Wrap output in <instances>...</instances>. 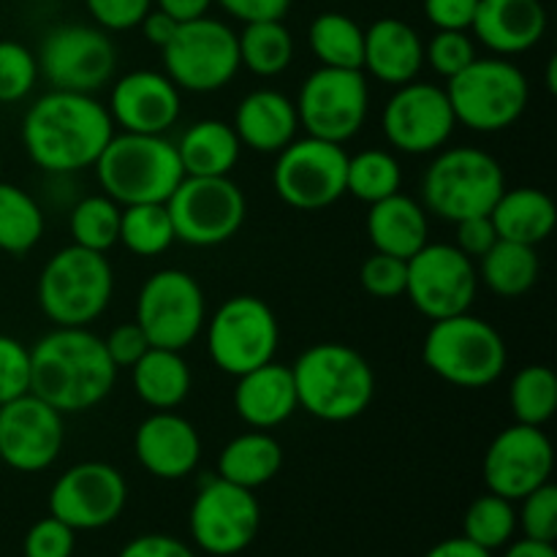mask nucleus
I'll return each mask as SVG.
<instances>
[{"instance_id":"1","label":"nucleus","mask_w":557,"mask_h":557,"mask_svg":"<svg viewBox=\"0 0 557 557\" xmlns=\"http://www.w3.org/2000/svg\"><path fill=\"white\" fill-rule=\"evenodd\" d=\"M112 136L109 109L90 92L52 90L38 98L22 120V147L49 174L92 169Z\"/></svg>"},{"instance_id":"2","label":"nucleus","mask_w":557,"mask_h":557,"mask_svg":"<svg viewBox=\"0 0 557 557\" xmlns=\"http://www.w3.org/2000/svg\"><path fill=\"white\" fill-rule=\"evenodd\" d=\"M120 370L87 326H54L30 348V392L65 413H85L114 389Z\"/></svg>"},{"instance_id":"3","label":"nucleus","mask_w":557,"mask_h":557,"mask_svg":"<svg viewBox=\"0 0 557 557\" xmlns=\"http://www.w3.org/2000/svg\"><path fill=\"white\" fill-rule=\"evenodd\" d=\"M297 406L321 422L341 424L362 417L375 397L368 359L346 343H315L292 364Z\"/></svg>"},{"instance_id":"4","label":"nucleus","mask_w":557,"mask_h":557,"mask_svg":"<svg viewBox=\"0 0 557 557\" xmlns=\"http://www.w3.org/2000/svg\"><path fill=\"white\" fill-rule=\"evenodd\" d=\"M92 169L103 194L120 207L166 205L185 177L174 141L128 131L109 139Z\"/></svg>"},{"instance_id":"5","label":"nucleus","mask_w":557,"mask_h":557,"mask_svg":"<svg viewBox=\"0 0 557 557\" xmlns=\"http://www.w3.org/2000/svg\"><path fill=\"white\" fill-rule=\"evenodd\" d=\"M114 294V272L107 253L71 243L44 264L36 299L54 326H90L107 313Z\"/></svg>"},{"instance_id":"6","label":"nucleus","mask_w":557,"mask_h":557,"mask_svg":"<svg viewBox=\"0 0 557 557\" xmlns=\"http://www.w3.org/2000/svg\"><path fill=\"white\" fill-rule=\"evenodd\" d=\"M422 359L441 381L457 389H484L504 375L509 351L493 324L468 313L433 321Z\"/></svg>"},{"instance_id":"7","label":"nucleus","mask_w":557,"mask_h":557,"mask_svg":"<svg viewBox=\"0 0 557 557\" xmlns=\"http://www.w3.org/2000/svg\"><path fill=\"white\" fill-rule=\"evenodd\" d=\"M506 188V174L498 158L479 147H446L438 150L422 177V207L444 221L490 215Z\"/></svg>"},{"instance_id":"8","label":"nucleus","mask_w":557,"mask_h":557,"mask_svg":"<svg viewBox=\"0 0 557 557\" xmlns=\"http://www.w3.org/2000/svg\"><path fill=\"white\" fill-rule=\"evenodd\" d=\"M457 125L476 134H498L522 117L531 98L528 76L509 58H476L466 71L446 82Z\"/></svg>"},{"instance_id":"9","label":"nucleus","mask_w":557,"mask_h":557,"mask_svg":"<svg viewBox=\"0 0 557 557\" xmlns=\"http://www.w3.org/2000/svg\"><path fill=\"white\" fill-rule=\"evenodd\" d=\"M205 326L212 364L234 379L272 362L281 346L275 310L250 294L226 299Z\"/></svg>"},{"instance_id":"10","label":"nucleus","mask_w":557,"mask_h":557,"mask_svg":"<svg viewBox=\"0 0 557 557\" xmlns=\"http://www.w3.org/2000/svg\"><path fill=\"white\" fill-rule=\"evenodd\" d=\"M299 128L315 139L346 145L368 123L370 87L359 69L319 65L297 92Z\"/></svg>"},{"instance_id":"11","label":"nucleus","mask_w":557,"mask_h":557,"mask_svg":"<svg viewBox=\"0 0 557 557\" xmlns=\"http://www.w3.org/2000/svg\"><path fill=\"white\" fill-rule=\"evenodd\" d=\"M163 74L188 92H215L239 71L237 33L215 16L180 22L172 41L161 49Z\"/></svg>"},{"instance_id":"12","label":"nucleus","mask_w":557,"mask_h":557,"mask_svg":"<svg viewBox=\"0 0 557 557\" xmlns=\"http://www.w3.org/2000/svg\"><path fill=\"white\" fill-rule=\"evenodd\" d=\"M136 324L150 346L185 351L207 324L205 288L185 270H158L141 283Z\"/></svg>"},{"instance_id":"13","label":"nucleus","mask_w":557,"mask_h":557,"mask_svg":"<svg viewBox=\"0 0 557 557\" xmlns=\"http://www.w3.org/2000/svg\"><path fill=\"white\" fill-rule=\"evenodd\" d=\"M174 237L194 248H215L243 228L248 201L232 177H183L166 199Z\"/></svg>"},{"instance_id":"14","label":"nucleus","mask_w":557,"mask_h":557,"mask_svg":"<svg viewBox=\"0 0 557 557\" xmlns=\"http://www.w3.org/2000/svg\"><path fill=\"white\" fill-rule=\"evenodd\" d=\"M348 152L343 145L297 136L277 152L272 185L283 205L299 212H319L346 196Z\"/></svg>"},{"instance_id":"15","label":"nucleus","mask_w":557,"mask_h":557,"mask_svg":"<svg viewBox=\"0 0 557 557\" xmlns=\"http://www.w3.org/2000/svg\"><path fill=\"white\" fill-rule=\"evenodd\" d=\"M38 74L52 90L96 92L109 85L117 69V49L107 30L92 25H60L44 36Z\"/></svg>"},{"instance_id":"16","label":"nucleus","mask_w":557,"mask_h":557,"mask_svg":"<svg viewBox=\"0 0 557 557\" xmlns=\"http://www.w3.org/2000/svg\"><path fill=\"white\" fill-rule=\"evenodd\" d=\"M190 539L215 557H232L256 542L261 528V506L253 490L237 487L215 476L196 493L188 511Z\"/></svg>"},{"instance_id":"17","label":"nucleus","mask_w":557,"mask_h":557,"mask_svg":"<svg viewBox=\"0 0 557 557\" xmlns=\"http://www.w3.org/2000/svg\"><path fill=\"white\" fill-rule=\"evenodd\" d=\"M406 297L430 321L468 313L479 292V272L457 245L428 243L406 261Z\"/></svg>"},{"instance_id":"18","label":"nucleus","mask_w":557,"mask_h":557,"mask_svg":"<svg viewBox=\"0 0 557 557\" xmlns=\"http://www.w3.org/2000/svg\"><path fill=\"white\" fill-rule=\"evenodd\" d=\"M386 141L406 156H430L444 150L457 128L449 96L430 82H406L395 87L381 117Z\"/></svg>"},{"instance_id":"19","label":"nucleus","mask_w":557,"mask_h":557,"mask_svg":"<svg viewBox=\"0 0 557 557\" xmlns=\"http://www.w3.org/2000/svg\"><path fill=\"white\" fill-rule=\"evenodd\" d=\"M128 484L109 462L87 460L71 466L49 490V515L74 531H101L123 515Z\"/></svg>"},{"instance_id":"20","label":"nucleus","mask_w":557,"mask_h":557,"mask_svg":"<svg viewBox=\"0 0 557 557\" xmlns=\"http://www.w3.org/2000/svg\"><path fill=\"white\" fill-rule=\"evenodd\" d=\"M555 468L553 441L542 428L515 422L511 428L500 430L487 446L482 462V476L487 493L500 498L520 500L528 493L549 482Z\"/></svg>"},{"instance_id":"21","label":"nucleus","mask_w":557,"mask_h":557,"mask_svg":"<svg viewBox=\"0 0 557 557\" xmlns=\"http://www.w3.org/2000/svg\"><path fill=\"white\" fill-rule=\"evenodd\" d=\"M63 413L33 392L0 406V466L20 473L47 471L63 451Z\"/></svg>"},{"instance_id":"22","label":"nucleus","mask_w":557,"mask_h":557,"mask_svg":"<svg viewBox=\"0 0 557 557\" xmlns=\"http://www.w3.org/2000/svg\"><path fill=\"white\" fill-rule=\"evenodd\" d=\"M180 87L161 71H131L114 79L109 92V117L128 134L166 136L180 120Z\"/></svg>"},{"instance_id":"23","label":"nucleus","mask_w":557,"mask_h":557,"mask_svg":"<svg viewBox=\"0 0 557 557\" xmlns=\"http://www.w3.org/2000/svg\"><path fill=\"white\" fill-rule=\"evenodd\" d=\"M134 455L150 476L177 482L196 471L201 460V438L194 422L177 411H152L134 433Z\"/></svg>"},{"instance_id":"24","label":"nucleus","mask_w":557,"mask_h":557,"mask_svg":"<svg viewBox=\"0 0 557 557\" xmlns=\"http://www.w3.org/2000/svg\"><path fill=\"white\" fill-rule=\"evenodd\" d=\"M542 0H479L471 33L498 58H515L536 47L547 33Z\"/></svg>"},{"instance_id":"25","label":"nucleus","mask_w":557,"mask_h":557,"mask_svg":"<svg viewBox=\"0 0 557 557\" xmlns=\"http://www.w3.org/2000/svg\"><path fill=\"white\" fill-rule=\"evenodd\" d=\"M297 386L292 364L267 362L250 373L237 375L234 386V411L250 430H275L297 411Z\"/></svg>"},{"instance_id":"26","label":"nucleus","mask_w":557,"mask_h":557,"mask_svg":"<svg viewBox=\"0 0 557 557\" xmlns=\"http://www.w3.org/2000/svg\"><path fill=\"white\" fill-rule=\"evenodd\" d=\"M424 69V41L408 22L397 16H384L364 27L362 71L389 87L419 79Z\"/></svg>"},{"instance_id":"27","label":"nucleus","mask_w":557,"mask_h":557,"mask_svg":"<svg viewBox=\"0 0 557 557\" xmlns=\"http://www.w3.org/2000/svg\"><path fill=\"white\" fill-rule=\"evenodd\" d=\"M232 128L243 147L261 156H277L288 141L297 139V107L286 92L261 87L237 103Z\"/></svg>"},{"instance_id":"28","label":"nucleus","mask_w":557,"mask_h":557,"mask_svg":"<svg viewBox=\"0 0 557 557\" xmlns=\"http://www.w3.org/2000/svg\"><path fill=\"white\" fill-rule=\"evenodd\" d=\"M430 212L422 201L406 194L386 196V199L370 205L368 234L370 243L379 253L411 259L417 250L430 243Z\"/></svg>"},{"instance_id":"29","label":"nucleus","mask_w":557,"mask_h":557,"mask_svg":"<svg viewBox=\"0 0 557 557\" xmlns=\"http://www.w3.org/2000/svg\"><path fill=\"white\" fill-rule=\"evenodd\" d=\"M490 221L500 239L539 248L555 232L557 207L553 196L539 188H504L490 210Z\"/></svg>"},{"instance_id":"30","label":"nucleus","mask_w":557,"mask_h":557,"mask_svg":"<svg viewBox=\"0 0 557 557\" xmlns=\"http://www.w3.org/2000/svg\"><path fill=\"white\" fill-rule=\"evenodd\" d=\"M136 397L152 411H174L190 395V368L183 351L150 346L131 368Z\"/></svg>"},{"instance_id":"31","label":"nucleus","mask_w":557,"mask_h":557,"mask_svg":"<svg viewBox=\"0 0 557 557\" xmlns=\"http://www.w3.org/2000/svg\"><path fill=\"white\" fill-rule=\"evenodd\" d=\"M174 147L185 177H228L243 152L232 123L223 120H199Z\"/></svg>"},{"instance_id":"32","label":"nucleus","mask_w":557,"mask_h":557,"mask_svg":"<svg viewBox=\"0 0 557 557\" xmlns=\"http://www.w3.org/2000/svg\"><path fill=\"white\" fill-rule=\"evenodd\" d=\"M283 468V446L267 430H250L228 441L218 455V476L245 490L270 484Z\"/></svg>"},{"instance_id":"33","label":"nucleus","mask_w":557,"mask_h":557,"mask_svg":"<svg viewBox=\"0 0 557 557\" xmlns=\"http://www.w3.org/2000/svg\"><path fill=\"white\" fill-rule=\"evenodd\" d=\"M476 272L479 283H484L490 292L504 299H517L536 286L542 264H539L536 248H531V245L498 239L479 259Z\"/></svg>"},{"instance_id":"34","label":"nucleus","mask_w":557,"mask_h":557,"mask_svg":"<svg viewBox=\"0 0 557 557\" xmlns=\"http://www.w3.org/2000/svg\"><path fill=\"white\" fill-rule=\"evenodd\" d=\"M237 47L239 69L264 79L281 76L294 60V36L283 20L248 22L243 33H237Z\"/></svg>"},{"instance_id":"35","label":"nucleus","mask_w":557,"mask_h":557,"mask_svg":"<svg viewBox=\"0 0 557 557\" xmlns=\"http://www.w3.org/2000/svg\"><path fill=\"white\" fill-rule=\"evenodd\" d=\"M308 44L321 65L362 71L364 30L348 14L324 11V14L315 16L308 27Z\"/></svg>"},{"instance_id":"36","label":"nucleus","mask_w":557,"mask_h":557,"mask_svg":"<svg viewBox=\"0 0 557 557\" xmlns=\"http://www.w3.org/2000/svg\"><path fill=\"white\" fill-rule=\"evenodd\" d=\"M44 212L20 185L0 180V253L25 256L44 237Z\"/></svg>"},{"instance_id":"37","label":"nucleus","mask_w":557,"mask_h":557,"mask_svg":"<svg viewBox=\"0 0 557 557\" xmlns=\"http://www.w3.org/2000/svg\"><path fill=\"white\" fill-rule=\"evenodd\" d=\"M400 161L389 150L370 147V150L357 152V156H348L346 194H351L354 199L364 201V205H375L386 196L400 194Z\"/></svg>"},{"instance_id":"38","label":"nucleus","mask_w":557,"mask_h":557,"mask_svg":"<svg viewBox=\"0 0 557 557\" xmlns=\"http://www.w3.org/2000/svg\"><path fill=\"white\" fill-rule=\"evenodd\" d=\"M128 253L152 259L177 243L166 205H128L120 212V239Z\"/></svg>"},{"instance_id":"39","label":"nucleus","mask_w":557,"mask_h":557,"mask_svg":"<svg viewBox=\"0 0 557 557\" xmlns=\"http://www.w3.org/2000/svg\"><path fill=\"white\" fill-rule=\"evenodd\" d=\"M509 406L515 422L544 428L557 411V375L547 364H528L517 370L509 386Z\"/></svg>"},{"instance_id":"40","label":"nucleus","mask_w":557,"mask_h":557,"mask_svg":"<svg viewBox=\"0 0 557 557\" xmlns=\"http://www.w3.org/2000/svg\"><path fill=\"white\" fill-rule=\"evenodd\" d=\"M120 212L123 207L109 199L107 194L85 196L82 201H76L69 215L71 243L96 250V253H107L120 239Z\"/></svg>"},{"instance_id":"41","label":"nucleus","mask_w":557,"mask_h":557,"mask_svg":"<svg viewBox=\"0 0 557 557\" xmlns=\"http://www.w3.org/2000/svg\"><path fill=\"white\" fill-rule=\"evenodd\" d=\"M517 531V509L515 500L500 498V495L487 493L479 495L471 506H468L466 517H462V536L468 542L479 544L487 553L504 549L506 544L515 539Z\"/></svg>"},{"instance_id":"42","label":"nucleus","mask_w":557,"mask_h":557,"mask_svg":"<svg viewBox=\"0 0 557 557\" xmlns=\"http://www.w3.org/2000/svg\"><path fill=\"white\" fill-rule=\"evenodd\" d=\"M38 60L25 44L3 38L0 41V103H16L36 87Z\"/></svg>"},{"instance_id":"43","label":"nucleus","mask_w":557,"mask_h":557,"mask_svg":"<svg viewBox=\"0 0 557 557\" xmlns=\"http://www.w3.org/2000/svg\"><path fill=\"white\" fill-rule=\"evenodd\" d=\"M476 58V44L468 30H435V36L424 44V63L446 82L466 71Z\"/></svg>"},{"instance_id":"44","label":"nucleus","mask_w":557,"mask_h":557,"mask_svg":"<svg viewBox=\"0 0 557 557\" xmlns=\"http://www.w3.org/2000/svg\"><path fill=\"white\" fill-rule=\"evenodd\" d=\"M520 511H517V528H522L525 539L533 542H549L557 539V487L553 482L542 484L525 498H520Z\"/></svg>"},{"instance_id":"45","label":"nucleus","mask_w":557,"mask_h":557,"mask_svg":"<svg viewBox=\"0 0 557 557\" xmlns=\"http://www.w3.org/2000/svg\"><path fill=\"white\" fill-rule=\"evenodd\" d=\"M406 281H408V264L406 259H397V256L379 253L368 256L359 270V283H362L364 292L375 299H397L406 294Z\"/></svg>"},{"instance_id":"46","label":"nucleus","mask_w":557,"mask_h":557,"mask_svg":"<svg viewBox=\"0 0 557 557\" xmlns=\"http://www.w3.org/2000/svg\"><path fill=\"white\" fill-rule=\"evenodd\" d=\"M30 392V348L11 335H0V406Z\"/></svg>"},{"instance_id":"47","label":"nucleus","mask_w":557,"mask_h":557,"mask_svg":"<svg viewBox=\"0 0 557 557\" xmlns=\"http://www.w3.org/2000/svg\"><path fill=\"white\" fill-rule=\"evenodd\" d=\"M76 547V531L60 522L58 517H44L33 522L30 531L25 533L22 553L25 557H71Z\"/></svg>"},{"instance_id":"48","label":"nucleus","mask_w":557,"mask_h":557,"mask_svg":"<svg viewBox=\"0 0 557 557\" xmlns=\"http://www.w3.org/2000/svg\"><path fill=\"white\" fill-rule=\"evenodd\" d=\"M85 5L101 30L123 33L139 27L147 11L152 9V0H85Z\"/></svg>"},{"instance_id":"49","label":"nucleus","mask_w":557,"mask_h":557,"mask_svg":"<svg viewBox=\"0 0 557 557\" xmlns=\"http://www.w3.org/2000/svg\"><path fill=\"white\" fill-rule=\"evenodd\" d=\"M103 348H107L109 359L117 370H131L141 359V354L150 348V341L141 332V326L136 321H128V324H120L103 337Z\"/></svg>"},{"instance_id":"50","label":"nucleus","mask_w":557,"mask_h":557,"mask_svg":"<svg viewBox=\"0 0 557 557\" xmlns=\"http://www.w3.org/2000/svg\"><path fill=\"white\" fill-rule=\"evenodd\" d=\"M479 0H424V16L435 30H471Z\"/></svg>"},{"instance_id":"51","label":"nucleus","mask_w":557,"mask_h":557,"mask_svg":"<svg viewBox=\"0 0 557 557\" xmlns=\"http://www.w3.org/2000/svg\"><path fill=\"white\" fill-rule=\"evenodd\" d=\"M457 248L468 256V259H482L495 243H498V232H495L490 215H476L466 218V221H457Z\"/></svg>"},{"instance_id":"52","label":"nucleus","mask_w":557,"mask_h":557,"mask_svg":"<svg viewBox=\"0 0 557 557\" xmlns=\"http://www.w3.org/2000/svg\"><path fill=\"white\" fill-rule=\"evenodd\" d=\"M117 557H196L194 549L166 533H145L120 549Z\"/></svg>"},{"instance_id":"53","label":"nucleus","mask_w":557,"mask_h":557,"mask_svg":"<svg viewBox=\"0 0 557 557\" xmlns=\"http://www.w3.org/2000/svg\"><path fill=\"white\" fill-rule=\"evenodd\" d=\"M228 16L239 20L243 25L248 22L264 20H283L292 9V0H215Z\"/></svg>"},{"instance_id":"54","label":"nucleus","mask_w":557,"mask_h":557,"mask_svg":"<svg viewBox=\"0 0 557 557\" xmlns=\"http://www.w3.org/2000/svg\"><path fill=\"white\" fill-rule=\"evenodd\" d=\"M177 27H180V22L174 20V16L163 14V11L156 9V5H152V9L145 14V20L139 22L141 36H145L147 41L158 49H163L169 41H172V36L177 33Z\"/></svg>"},{"instance_id":"55","label":"nucleus","mask_w":557,"mask_h":557,"mask_svg":"<svg viewBox=\"0 0 557 557\" xmlns=\"http://www.w3.org/2000/svg\"><path fill=\"white\" fill-rule=\"evenodd\" d=\"M215 0H152L156 9H161L163 14L174 16L177 22H190L199 20V16H207L210 5Z\"/></svg>"},{"instance_id":"56","label":"nucleus","mask_w":557,"mask_h":557,"mask_svg":"<svg viewBox=\"0 0 557 557\" xmlns=\"http://www.w3.org/2000/svg\"><path fill=\"white\" fill-rule=\"evenodd\" d=\"M424 557H493V553L482 549L479 544L468 542L466 536H455L446 539V542L435 544Z\"/></svg>"},{"instance_id":"57","label":"nucleus","mask_w":557,"mask_h":557,"mask_svg":"<svg viewBox=\"0 0 557 557\" xmlns=\"http://www.w3.org/2000/svg\"><path fill=\"white\" fill-rule=\"evenodd\" d=\"M504 557H557L555 544L533 542V539H520V542L506 544Z\"/></svg>"},{"instance_id":"58","label":"nucleus","mask_w":557,"mask_h":557,"mask_svg":"<svg viewBox=\"0 0 557 557\" xmlns=\"http://www.w3.org/2000/svg\"><path fill=\"white\" fill-rule=\"evenodd\" d=\"M555 65H557V60L553 58V60H549V71H547V87H549V92L557 90V85H555Z\"/></svg>"},{"instance_id":"59","label":"nucleus","mask_w":557,"mask_h":557,"mask_svg":"<svg viewBox=\"0 0 557 557\" xmlns=\"http://www.w3.org/2000/svg\"><path fill=\"white\" fill-rule=\"evenodd\" d=\"M41 3H54V0H41Z\"/></svg>"},{"instance_id":"60","label":"nucleus","mask_w":557,"mask_h":557,"mask_svg":"<svg viewBox=\"0 0 557 557\" xmlns=\"http://www.w3.org/2000/svg\"><path fill=\"white\" fill-rule=\"evenodd\" d=\"M0 172H3V163H0Z\"/></svg>"}]
</instances>
